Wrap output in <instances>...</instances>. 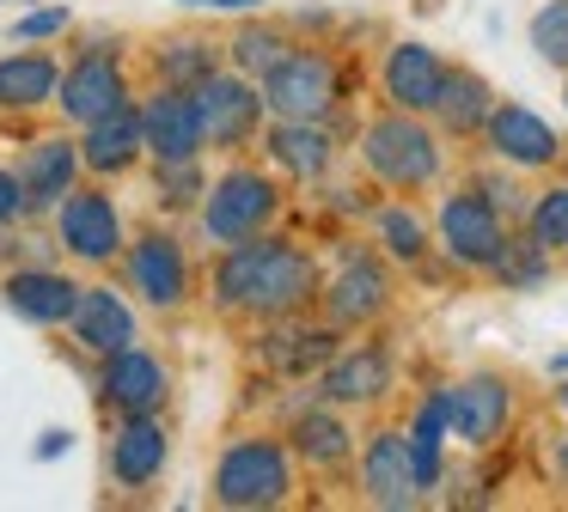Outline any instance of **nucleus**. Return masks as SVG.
<instances>
[{
	"label": "nucleus",
	"mask_w": 568,
	"mask_h": 512,
	"mask_svg": "<svg viewBox=\"0 0 568 512\" xmlns=\"http://www.w3.org/2000/svg\"><path fill=\"white\" fill-rule=\"evenodd\" d=\"M214 293L221 305L233 311H257V317H287L318 293V268L300 244H282V238H263V244H233L214 268Z\"/></svg>",
	"instance_id": "nucleus-1"
},
{
	"label": "nucleus",
	"mask_w": 568,
	"mask_h": 512,
	"mask_svg": "<svg viewBox=\"0 0 568 512\" xmlns=\"http://www.w3.org/2000/svg\"><path fill=\"white\" fill-rule=\"evenodd\" d=\"M287 488H294V470H287V451L275 439H239L214 463L221 506H275V500H287Z\"/></svg>",
	"instance_id": "nucleus-2"
},
{
	"label": "nucleus",
	"mask_w": 568,
	"mask_h": 512,
	"mask_svg": "<svg viewBox=\"0 0 568 512\" xmlns=\"http://www.w3.org/2000/svg\"><path fill=\"white\" fill-rule=\"evenodd\" d=\"M361 158H367L373 177L397 183V190H416V183H428L434 171H440V146H434V134L416 122V110L373 122L367 141H361Z\"/></svg>",
	"instance_id": "nucleus-3"
},
{
	"label": "nucleus",
	"mask_w": 568,
	"mask_h": 512,
	"mask_svg": "<svg viewBox=\"0 0 568 512\" xmlns=\"http://www.w3.org/2000/svg\"><path fill=\"white\" fill-rule=\"evenodd\" d=\"M270 214H275V183L257 177V171H226V177L209 190V214H202V226H209L214 244H245V238L263 232Z\"/></svg>",
	"instance_id": "nucleus-4"
},
{
	"label": "nucleus",
	"mask_w": 568,
	"mask_h": 512,
	"mask_svg": "<svg viewBox=\"0 0 568 512\" xmlns=\"http://www.w3.org/2000/svg\"><path fill=\"white\" fill-rule=\"evenodd\" d=\"M263 104H270L275 116L318 122L324 110L336 104V68L324 55H282L263 73Z\"/></svg>",
	"instance_id": "nucleus-5"
},
{
	"label": "nucleus",
	"mask_w": 568,
	"mask_h": 512,
	"mask_svg": "<svg viewBox=\"0 0 568 512\" xmlns=\"http://www.w3.org/2000/svg\"><path fill=\"white\" fill-rule=\"evenodd\" d=\"M141 134H148V153H160V165H178V158H196L209 129H202V110H196V92L184 85H165L160 98H148L141 110Z\"/></svg>",
	"instance_id": "nucleus-6"
},
{
	"label": "nucleus",
	"mask_w": 568,
	"mask_h": 512,
	"mask_svg": "<svg viewBox=\"0 0 568 512\" xmlns=\"http://www.w3.org/2000/svg\"><path fill=\"white\" fill-rule=\"evenodd\" d=\"M440 238H446V250H453L458 263H470V268H495V256L507 250V232H501L495 202L489 195H470V190L440 207Z\"/></svg>",
	"instance_id": "nucleus-7"
},
{
	"label": "nucleus",
	"mask_w": 568,
	"mask_h": 512,
	"mask_svg": "<svg viewBox=\"0 0 568 512\" xmlns=\"http://www.w3.org/2000/svg\"><path fill=\"white\" fill-rule=\"evenodd\" d=\"M196 110H202V129H209L214 146H239L263 116V92H251V85L233 80V73H202L196 80Z\"/></svg>",
	"instance_id": "nucleus-8"
},
{
	"label": "nucleus",
	"mask_w": 568,
	"mask_h": 512,
	"mask_svg": "<svg viewBox=\"0 0 568 512\" xmlns=\"http://www.w3.org/2000/svg\"><path fill=\"white\" fill-rule=\"evenodd\" d=\"M55 226H62V244H68V250L87 256V263H111L116 244H123V219H116L111 195H99V190H80V195L68 190Z\"/></svg>",
	"instance_id": "nucleus-9"
},
{
	"label": "nucleus",
	"mask_w": 568,
	"mask_h": 512,
	"mask_svg": "<svg viewBox=\"0 0 568 512\" xmlns=\"http://www.w3.org/2000/svg\"><path fill=\"white\" fill-rule=\"evenodd\" d=\"M507 409H514V390L495 372H477L465 385H453V433L470 439V446H489L507 427Z\"/></svg>",
	"instance_id": "nucleus-10"
},
{
	"label": "nucleus",
	"mask_w": 568,
	"mask_h": 512,
	"mask_svg": "<svg viewBox=\"0 0 568 512\" xmlns=\"http://www.w3.org/2000/svg\"><path fill=\"white\" fill-rule=\"evenodd\" d=\"M123 104H129V85H123L116 55H87L62 80V110L74 122H99V116H111V110H123Z\"/></svg>",
	"instance_id": "nucleus-11"
},
{
	"label": "nucleus",
	"mask_w": 568,
	"mask_h": 512,
	"mask_svg": "<svg viewBox=\"0 0 568 512\" xmlns=\"http://www.w3.org/2000/svg\"><path fill=\"white\" fill-rule=\"evenodd\" d=\"M483 129H489V146L507 158V165L531 171V165H550L556 158V129L544 116H531V110H519V104H495Z\"/></svg>",
	"instance_id": "nucleus-12"
},
{
	"label": "nucleus",
	"mask_w": 568,
	"mask_h": 512,
	"mask_svg": "<svg viewBox=\"0 0 568 512\" xmlns=\"http://www.w3.org/2000/svg\"><path fill=\"white\" fill-rule=\"evenodd\" d=\"M68 324H74L80 348H92V354L135 348V311H129L111 287H80V305H74Z\"/></svg>",
	"instance_id": "nucleus-13"
},
{
	"label": "nucleus",
	"mask_w": 568,
	"mask_h": 512,
	"mask_svg": "<svg viewBox=\"0 0 568 512\" xmlns=\"http://www.w3.org/2000/svg\"><path fill=\"white\" fill-rule=\"evenodd\" d=\"M440 80H446V61L428 43H397L392 61H385V92H392L397 110H434L440 104Z\"/></svg>",
	"instance_id": "nucleus-14"
},
{
	"label": "nucleus",
	"mask_w": 568,
	"mask_h": 512,
	"mask_svg": "<svg viewBox=\"0 0 568 512\" xmlns=\"http://www.w3.org/2000/svg\"><path fill=\"white\" fill-rule=\"evenodd\" d=\"M367 500L373 506H416L422 500V475L416 458H409V439L379 433L367 451Z\"/></svg>",
	"instance_id": "nucleus-15"
},
{
	"label": "nucleus",
	"mask_w": 568,
	"mask_h": 512,
	"mask_svg": "<svg viewBox=\"0 0 568 512\" xmlns=\"http://www.w3.org/2000/svg\"><path fill=\"white\" fill-rule=\"evenodd\" d=\"M104 397H111L116 409H129V414H153L165 402L160 360H153V354H141V348H116L111 366H104Z\"/></svg>",
	"instance_id": "nucleus-16"
},
{
	"label": "nucleus",
	"mask_w": 568,
	"mask_h": 512,
	"mask_svg": "<svg viewBox=\"0 0 568 512\" xmlns=\"http://www.w3.org/2000/svg\"><path fill=\"white\" fill-rule=\"evenodd\" d=\"M7 305L31 324H68L80 305V287L68 275H50V268H26V275L7 280Z\"/></svg>",
	"instance_id": "nucleus-17"
},
{
	"label": "nucleus",
	"mask_w": 568,
	"mask_h": 512,
	"mask_svg": "<svg viewBox=\"0 0 568 512\" xmlns=\"http://www.w3.org/2000/svg\"><path fill=\"white\" fill-rule=\"evenodd\" d=\"M129 275H135V293H148L153 305H178L190 287V268H184V250L172 238H141L135 256H129Z\"/></svg>",
	"instance_id": "nucleus-18"
},
{
	"label": "nucleus",
	"mask_w": 568,
	"mask_h": 512,
	"mask_svg": "<svg viewBox=\"0 0 568 512\" xmlns=\"http://www.w3.org/2000/svg\"><path fill=\"white\" fill-rule=\"evenodd\" d=\"M111 470H116V482H129V488L153 482V475L165 470V427L153 421V414H129L123 421V433H116V446H111Z\"/></svg>",
	"instance_id": "nucleus-19"
},
{
	"label": "nucleus",
	"mask_w": 568,
	"mask_h": 512,
	"mask_svg": "<svg viewBox=\"0 0 568 512\" xmlns=\"http://www.w3.org/2000/svg\"><path fill=\"white\" fill-rule=\"evenodd\" d=\"M385 268L373 263V256H355V263L343 268V275L331 280V293H324V305H331L336 324H367L373 311L385 305Z\"/></svg>",
	"instance_id": "nucleus-20"
},
{
	"label": "nucleus",
	"mask_w": 568,
	"mask_h": 512,
	"mask_svg": "<svg viewBox=\"0 0 568 512\" xmlns=\"http://www.w3.org/2000/svg\"><path fill=\"white\" fill-rule=\"evenodd\" d=\"M74 171H80V153L68 141H38L26 153V171H19V183H26V207L62 202V195L74 190Z\"/></svg>",
	"instance_id": "nucleus-21"
},
{
	"label": "nucleus",
	"mask_w": 568,
	"mask_h": 512,
	"mask_svg": "<svg viewBox=\"0 0 568 512\" xmlns=\"http://www.w3.org/2000/svg\"><path fill=\"white\" fill-rule=\"evenodd\" d=\"M148 146V134H141V116L135 110H111V116L87 122V146H80V158H87L92 171H123L129 158Z\"/></svg>",
	"instance_id": "nucleus-22"
},
{
	"label": "nucleus",
	"mask_w": 568,
	"mask_h": 512,
	"mask_svg": "<svg viewBox=\"0 0 568 512\" xmlns=\"http://www.w3.org/2000/svg\"><path fill=\"white\" fill-rule=\"evenodd\" d=\"M385 390H392V354H379V348H361L348 360L324 366V397L331 402H373Z\"/></svg>",
	"instance_id": "nucleus-23"
},
{
	"label": "nucleus",
	"mask_w": 568,
	"mask_h": 512,
	"mask_svg": "<svg viewBox=\"0 0 568 512\" xmlns=\"http://www.w3.org/2000/svg\"><path fill=\"white\" fill-rule=\"evenodd\" d=\"M270 158L282 171H294V177H324V165H331V134H324L318 122L282 116L270 129Z\"/></svg>",
	"instance_id": "nucleus-24"
},
{
	"label": "nucleus",
	"mask_w": 568,
	"mask_h": 512,
	"mask_svg": "<svg viewBox=\"0 0 568 512\" xmlns=\"http://www.w3.org/2000/svg\"><path fill=\"white\" fill-rule=\"evenodd\" d=\"M62 92V73L50 55H7L0 61V110H31Z\"/></svg>",
	"instance_id": "nucleus-25"
},
{
	"label": "nucleus",
	"mask_w": 568,
	"mask_h": 512,
	"mask_svg": "<svg viewBox=\"0 0 568 512\" xmlns=\"http://www.w3.org/2000/svg\"><path fill=\"white\" fill-rule=\"evenodd\" d=\"M434 110H440L446 129L470 134L477 122H489V110H495V104H489V85H483L470 68H446V80H440V104H434Z\"/></svg>",
	"instance_id": "nucleus-26"
},
{
	"label": "nucleus",
	"mask_w": 568,
	"mask_h": 512,
	"mask_svg": "<svg viewBox=\"0 0 568 512\" xmlns=\"http://www.w3.org/2000/svg\"><path fill=\"white\" fill-rule=\"evenodd\" d=\"M446 427H453V390H434L428 409L416 414V427H409V458H416L422 488L440 475V439H446Z\"/></svg>",
	"instance_id": "nucleus-27"
},
{
	"label": "nucleus",
	"mask_w": 568,
	"mask_h": 512,
	"mask_svg": "<svg viewBox=\"0 0 568 512\" xmlns=\"http://www.w3.org/2000/svg\"><path fill=\"white\" fill-rule=\"evenodd\" d=\"M294 446H300V458H312V463H343L348 458V427L336 421V414L312 409L294 421Z\"/></svg>",
	"instance_id": "nucleus-28"
},
{
	"label": "nucleus",
	"mask_w": 568,
	"mask_h": 512,
	"mask_svg": "<svg viewBox=\"0 0 568 512\" xmlns=\"http://www.w3.org/2000/svg\"><path fill=\"white\" fill-rule=\"evenodd\" d=\"M270 360L282 372H312L331 360V329H282V336H270Z\"/></svg>",
	"instance_id": "nucleus-29"
},
{
	"label": "nucleus",
	"mask_w": 568,
	"mask_h": 512,
	"mask_svg": "<svg viewBox=\"0 0 568 512\" xmlns=\"http://www.w3.org/2000/svg\"><path fill=\"white\" fill-rule=\"evenodd\" d=\"M531 49H538L544 61H556V68H568V0L538 7V19H531Z\"/></svg>",
	"instance_id": "nucleus-30"
},
{
	"label": "nucleus",
	"mask_w": 568,
	"mask_h": 512,
	"mask_svg": "<svg viewBox=\"0 0 568 512\" xmlns=\"http://www.w3.org/2000/svg\"><path fill=\"white\" fill-rule=\"evenodd\" d=\"M531 238H538L544 250H562L568 244V183L550 195H538V207H531Z\"/></svg>",
	"instance_id": "nucleus-31"
},
{
	"label": "nucleus",
	"mask_w": 568,
	"mask_h": 512,
	"mask_svg": "<svg viewBox=\"0 0 568 512\" xmlns=\"http://www.w3.org/2000/svg\"><path fill=\"white\" fill-rule=\"evenodd\" d=\"M495 275H501L507 287H531V280H544V244L538 238L507 244V250L495 256Z\"/></svg>",
	"instance_id": "nucleus-32"
},
{
	"label": "nucleus",
	"mask_w": 568,
	"mask_h": 512,
	"mask_svg": "<svg viewBox=\"0 0 568 512\" xmlns=\"http://www.w3.org/2000/svg\"><path fill=\"white\" fill-rule=\"evenodd\" d=\"M379 238L392 244V256H422V226H416V214H404V207H385L379 214Z\"/></svg>",
	"instance_id": "nucleus-33"
},
{
	"label": "nucleus",
	"mask_w": 568,
	"mask_h": 512,
	"mask_svg": "<svg viewBox=\"0 0 568 512\" xmlns=\"http://www.w3.org/2000/svg\"><path fill=\"white\" fill-rule=\"evenodd\" d=\"M233 55H239V68H251V73H270L275 61H282V43H275L270 31H245L233 43Z\"/></svg>",
	"instance_id": "nucleus-34"
},
{
	"label": "nucleus",
	"mask_w": 568,
	"mask_h": 512,
	"mask_svg": "<svg viewBox=\"0 0 568 512\" xmlns=\"http://www.w3.org/2000/svg\"><path fill=\"white\" fill-rule=\"evenodd\" d=\"M160 190L165 202H190V190H196V158H178V165L160 171Z\"/></svg>",
	"instance_id": "nucleus-35"
},
{
	"label": "nucleus",
	"mask_w": 568,
	"mask_h": 512,
	"mask_svg": "<svg viewBox=\"0 0 568 512\" xmlns=\"http://www.w3.org/2000/svg\"><path fill=\"white\" fill-rule=\"evenodd\" d=\"M165 73H172V80H202V73H214V68H209V55H196V43H184L178 55H165Z\"/></svg>",
	"instance_id": "nucleus-36"
},
{
	"label": "nucleus",
	"mask_w": 568,
	"mask_h": 512,
	"mask_svg": "<svg viewBox=\"0 0 568 512\" xmlns=\"http://www.w3.org/2000/svg\"><path fill=\"white\" fill-rule=\"evenodd\" d=\"M68 24V12L62 7H50V12H31V19H19L13 24V37H55Z\"/></svg>",
	"instance_id": "nucleus-37"
},
{
	"label": "nucleus",
	"mask_w": 568,
	"mask_h": 512,
	"mask_svg": "<svg viewBox=\"0 0 568 512\" xmlns=\"http://www.w3.org/2000/svg\"><path fill=\"white\" fill-rule=\"evenodd\" d=\"M19 207H26V183H19L13 171H0V219H13Z\"/></svg>",
	"instance_id": "nucleus-38"
},
{
	"label": "nucleus",
	"mask_w": 568,
	"mask_h": 512,
	"mask_svg": "<svg viewBox=\"0 0 568 512\" xmlns=\"http://www.w3.org/2000/svg\"><path fill=\"white\" fill-rule=\"evenodd\" d=\"M202 7H221V12H245V7H257V0H202Z\"/></svg>",
	"instance_id": "nucleus-39"
},
{
	"label": "nucleus",
	"mask_w": 568,
	"mask_h": 512,
	"mask_svg": "<svg viewBox=\"0 0 568 512\" xmlns=\"http://www.w3.org/2000/svg\"><path fill=\"white\" fill-rule=\"evenodd\" d=\"M556 366H562V372H568V354H562V360H556Z\"/></svg>",
	"instance_id": "nucleus-40"
},
{
	"label": "nucleus",
	"mask_w": 568,
	"mask_h": 512,
	"mask_svg": "<svg viewBox=\"0 0 568 512\" xmlns=\"http://www.w3.org/2000/svg\"><path fill=\"white\" fill-rule=\"evenodd\" d=\"M562 402H568V390H562Z\"/></svg>",
	"instance_id": "nucleus-41"
}]
</instances>
